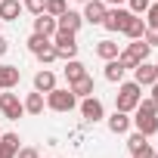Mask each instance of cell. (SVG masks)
Here are the masks:
<instances>
[{
    "instance_id": "obj_25",
    "label": "cell",
    "mask_w": 158,
    "mask_h": 158,
    "mask_svg": "<svg viewBox=\"0 0 158 158\" xmlns=\"http://www.w3.org/2000/svg\"><path fill=\"white\" fill-rule=\"evenodd\" d=\"M65 10H68L65 0H47V6H44V13H47V16H53V19H59Z\"/></svg>"
},
{
    "instance_id": "obj_39",
    "label": "cell",
    "mask_w": 158,
    "mask_h": 158,
    "mask_svg": "<svg viewBox=\"0 0 158 158\" xmlns=\"http://www.w3.org/2000/svg\"><path fill=\"white\" fill-rule=\"evenodd\" d=\"M155 77H158V62H155Z\"/></svg>"
},
{
    "instance_id": "obj_14",
    "label": "cell",
    "mask_w": 158,
    "mask_h": 158,
    "mask_svg": "<svg viewBox=\"0 0 158 158\" xmlns=\"http://www.w3.org/2000/svg\"><path fill=\"white\" fill-rule=\"evenodd\" d=\"M121 34H127L130 40H139L143 34H146V19L143 16H127V22H124V28H121Z\"/></svg>"
},
{
    "instance_id": "obj_35",
    "label": "cell",
    "mask_w": 158,
    "mask_h": 158,
    "mask_svg": "<svg viewBox=\"0 0 158 158\" xmlns=\"http://www.w3.org/2000/svg\"><path fill=\"white\" fill-rule=\"evenodd\" d=\"M0 158H16V152H13V149H6V146H0Z\"/></svg>"
},
{
    "instance_id": "obj_40",
    "label": "cell",
    "mask_w": 158,
    "mask_h": 158,
    "mask_svg": "<svg viewBox=\"0 0 158 158\" xmlns=\"http://www.w3.org/2000/svg\"><path fill=\"white\" fill-rule=\"evenodd\" d=\"M152 158H158V149H155V152H152Z\"/></svg>"
},
{
    "instance_id": "obj_2",
    "label": "cell",
    "mask_w": 158,
    "mask_h": 158,
    "mask_svg": "<svg viewBox=\"0 0 158 158\" xmlns=\"http://www.w3.org/2000/svg\"><path fill=\"white\" fill-rule=\"evenodd\" d=\"M149 53H152V47L139 37V40H130L127 47H121V53H118V62L124 65V68H136L139 62H146L149 59Z\"/></svg>"
},
{
    "instance_id": "obj_21",
    "label": "cell",
    "mask_w": 158,
    "mask_h": 158,
    "mask_svg": "<svg viewBox=\"0 0 158 158\" xmlns=\"http://www.w3.org/2000/svg\"><path fill=\"white\" fill-rule=\"evenodd\" d=\"M124 74H127V68H124L118 59H109V62H106V71H102V77H106L109 84H121V81H124Z\"/></svg>"
},
{
    "instance_id": "obj_33",
    "label": "cell",
    "mask_w": 158,
    "mask_h": 158,
    "mask_svg": "<svg viewBox=\"0 0 158 158\" xmlns=\"http://www.w3.org/2000/svg\"><path fill=\"white\" fill-rule=\"evenodd\" d=\"M143 40H146L149 47H158V28H146V34H143Z\"/></svg>"
},
{
    "instance_id": "obj_23",
    "label": "cell",
    "mask_w": 158,
    "mask_h": 158,
    "mask_svg": "<svg viewBox=\"0 0 158 158\" xmlns=\"http://www.w3.org/2000/svg\"><path fill=\"white\" fill-rule=\"evenodd\" d=\"M62 71H65V77H68V84H71V81H77V77H84V74H87V68H84V62H81V59H68Z\"/></svg>"
},
{
    "instance_id": "obj_29",
    "label": "cell",
    "mask_w": 158,
    "mask_h": 158,
    "mask_svg": "<svg viewBox=\"0 0 158 158\" xmlns=\"http://www.w3.org/2000/svg\"><path fill=\"white\" fill-rule=\"evenodd\" d=\"M22 6H25L31 16H40V13H44V6H47V0H22Z\"/></svg>"
},
{
    "instance_id": "obj_19",
    "label": "cell",
    "mask_w": 158,
    "mask_h": 158,
    "mask_svg": "<svg viewBox=\"0 0 158 158\" xmlns=\"http://www.w3.org/2000/svg\"><path fill=\"white\" fill-rule=\"evenodd\" d=\"M22 102H25V115H44V109H47V96H44V93H37V90H34V93H28Z\"/></svg>"
},
{
    "instance_id": "obj_42",
    "label": "cell",
    "mask_w": 158,
    "mask_h": 158,
    "mask_svg": "<svg viewBox=\"0 0 158 158\" xmlns=\"http://www.w3.org/2000/svg\"><path fill=\"white\" fill-rule=\"evenodd\" d=\"M0 25H3V22H0Z\"/></svg>"
},
{
    "instance_id": "obj_24",
    "label": "cell",
    "mask_w": 158,
    "mask_h": 158,
    "mask_svg": "<svg viewBox=\"0 0 158 158\" xmlns=\"http://www.w3.org/2000/svg\"><path fill=\"white\" fill-rule=\"evenodd\" d=\"M50 44H53L50 37H44V34H34V31H31V37H28V53H34V56H37V53H40V50H47Z\"/></svg>"
},
{
    "instance_id": "obj_18",
    "label": "cell",
    "mask_w": 158,
    "mask_h": 158,
    "mask_svg": "<svg viewBox=\"0 0 158 158\" xmlns=\"http://www.w3.org/2000/svg\"><path fill=\"white\" fill-rule=\"evenodd\" d=\"M22 10V0H0V22H16Z\"/></svg>"
},
{
    "instance_id": "obj_22",
    "label": "cell",
    "mask_w": 158,
    "mask_h": 158,
    "mask_svg": "<svg viewBox=\"0 0 158 158\" xmlns=\"http://www.w3.org/2000/svg\"><path fill=\"white\" fill-rule=\"evenodd\" d=\"M118 53H121V47H118L115 40H99V44H96V56L106 59V62H109V59H118Z\"/></svg>"
},
{
    "instance_id": "obj_5",
    "label": "cell",
    "mask_w": 158,
    "mask_h": 158,
    "mask_svg": "<svg viewBox=\"0 0 158 158\" xmlns=\"http://www.w3.org/2000/svg\"><path fill=\"white\" fill-rule=\"evenodd\" d=\"M0 115L10 118V121H19L25 115V102L19 99V93H10V90L0 93Z\"/></svg>"
},
{
    "instance_id": "obj_12",
    "label": "cell",
    "mask_w": 158,
    "mask_h": 158,
    "mask_svg": "<svg viewBox=\"0 0 158 158\" xmlns=\"http://www.w3.org/2000/svg\"><path fill=\"white\" fill-rule=\"evenodd\" d=\"M106 3H102V0H87V3H84V22H90V25H102V19H106Z\"/></svg>"
},
{
    "instance_id": "obj_28",
    "label": "cell",
    "mask_w": 158,
    "mask_h": 158,
    "mask_svg": "<svg viewBox=\"0 0 158 158\" xmlns=\"http://www.w3.org/2000/svg\"><path fill=\"white\" fill-rule=\"evenodd\" d=\"M19 133H0V146H6V149H13V152H19Z\"/></svg>"
},
{
    "instance_id": "obj_41",
    "label": "cell",
    "mask_w": 158,
    "mask_h": 158,
    "mask_svg": "<svg viewBox=\"0 0 158 158\" xmlns=\"http://www.w3.org/2000/svg\"><path fill=\"white\" fill-rule=\"evenodd\" d=\"M74 3H87V0H74Z\"/></svg>"
},
{
    "instance_id": "obj_10",
    "label": "cell",
    "mask_w": 158,
    "mask_h": 158,
    "mask_svg": "<svg viewBox=\"0 0 158 158\" xmlns=\"http://www.w3.org/2000/svg\"><path fill=\"white\" fill-rule=\"evenodd\" d=\"M133 130H139L143 136H155L158 133V115H146V112H136V118H130Z\"/></svg>"
},
{
    "instance_id": "obj_30",
    "label": "cell",
    "mask_w": 158,
    "mask_h": 158,
    "mask_svg": "<svg viewBox=\"0 0 158 158\" xmlns=\"http://www.w3.org/2000/svg\"><path fill=\"white\" fill-rule=\"evenodd\" d=\"M37 59H40V62H44V65H50V62H56V59H59V56H56V47H53V44H50V47H47V50H40V53H37Z\"/></svg>"
},
{
    "instance_id": "obj_20",
    "label": "cell",
    "mask_w": 158,
    "mask_h": 158,
    "mask_svg": "<svg viewBox=\"0 0 158 158\" xmlns=\"http://www.w3.org/2000/svg\"><path fill=\"white\" fill-rule=\"evenodd\" d=\"M53 87H56V74H53L50 68H40V71L34 74V90H37V93H50Z\"/></svg>"
},
{
    "instance_id": "obj_7",
    "label": "cell",
    "mask_w": 158,
    "mask_h": 158,
    "mask_svg": "<svg viewBox=\"0 0 158 158\" xmlns=\"http://www.w3.org/2000/svg\"><path fill=\"white\" fill-rule=\"evenodd\" d=\"M127 16H130V10H121V6H109V10H106V19H102V28L115 34V31H121V28H124Z\"/></svg>"
},
{
    "instance_id": "obj_15",
    "label": "cell",
    "mask_w": 158,
    "mask_h": 158,
    "mask_svg": "<svg viewBox=\"0 0 158 158\" xmlns=\"http://www.w3.org/2000/svg\"><path fill=\"white\" fill-rule=\"evenodd\" d=\"M68 90H71L77 99H84V96H93V93H96V84H93L90 74H84V77H77V81H71Z\"/></svg>"
},
{
    "instance_id": "obj_1",
    "label": "cell",
    "mask_w": 158,
    "mask_h": 158,
    "mask_svg": "<svg viewBox=\"0 0 158 158\" xmlns=\"http://www.w3.org/2000/svg\"><path fill=\"white\" fill-rule=\"evenodd\" d=\"M139 99H143V87L136 81H121L118 84V93H115V109L118 112H127L130 115L139 106Z\"/></svg>"
},
{
    "instance_id": "obj_9",
    "label": "cell",
    "mask_w": 158,
    "mask_h": 158,
    "mask_svg": "<svg viewBox=\"0 0 158 158\" xmlns=\"http://www.w3.org/2000/svg\"><path fill=\"white\" fill-rule=\"evenodd\" d=\"M22 81V71L19 65H10V62H0V90H16Z\"/></svg>"
},
{
    "instance_id": "obj_27",
    "label": "cell",
    "mask_w": 158,
    "mask_h": 158,
    "mask_svg": "<svg viewBox=\"0 0 158 158\" xmlns=\"http://www.w3.org/2000/svg\"><path fill=\"white\" fill-rule=\"evenodd\" d=\"M133 112H146V115H158V102H155L152 96H143V99H139V106H136Z\"/></svg>"
},
{
    "instance_id": "obj_34",
    "label": "cell",
    "mask_w": 158,
    "mask_h": 158,
    "mask_svg": "<svg viewBox=\"0 0 158 158\" xmlns=\"http://www.w3.org/2000/svg\"><path fill=\"white\" fill-rule=\"evenodd\" d=\"M6 53H10V40H6V37H3V34H0V59H3V56H6Z\"/></svg>"
},
{
    "instance_id": "obj_26",
    "label": "cell",
    "mask_w": 158,
    "mask_h": 158,
    "mask_svg": "<svg viewBox=\"0 0 158 158\" xmlns=\"http://www.w3.org/2000/svg\"><path fill=\"white\" fill-rule=\"evenodd\" d=\"M143 16H146V28H158V0H152Z\"/></svg>"
},
{
    "instance_id": "obj_32",
    "label": "cell",
    "mask_w": 158,
    "mask_h": 158,
    "mask_svg": "<svg viewBox=\"0 0 158 158\" xmlns=\"http://www.w3.org/2000/svg\"><path fill=\"white\" fill-rule=\"evenodd\" d=\"M16 158H40V152H37L34 146H19V152H16Z\"/></svg>"
},
{
    "instance_id": "obj_37",
    "label": "cell",
    "mask_w": 158,
    "mask_h": 158,
    "mask_svg": "<svg viewBox=\"0 0 158 158\" xmlns=\"http://www.w3.org/2000/svg\"><path fill=\"white\" fill-rule=\"evenodd\" d=\"M152 99H155V102H158V81H155V84H152Z\"/></svg>"
},
{
    "instance_id": "obj_36",
    "label": "cell",
    "mask_w": 158,
    "mask_h": 158,
    "mask_svg": "<svg viewBox=\"0 0 158 158\" xmlns=\"http://www.w3.org/2000/svg\"><path fill=\"white\" fill-rule=\"evenodd\" d=\"M106 6H121V3H127V0H102Z\"/></svg>"
},
{
    "instance_id": "obj_6",
    "label": "cell",
    "mask_w": 158,
    "mask_h": 158,
    "mask_svg": "<svg viewBox=\"0 0 158 158\" xmlns=\"http://www.w3.org/2000/svg\"><path fill=\"white\" fill-rule=\"evenodd\" d=\"M81 115H84L87 124L102 121V118H106V106H102V99H96V96H84V99H81Z\"/></svg>"
},
{
    "instance_id": "obj_16",
    "label": "cell",
    "mask_w": 158,
    "mask_h": 158,
    "mask_svg": "<svg viewBox=\"0 0 158 158\" xmlns=\"http://www.w3.org/2000/svg\"><path fill=\"white\" fill-rule=\"evenodd\" d=\"M56 31H59V25H56V19H53V16H47V13L34 16V34H44V37H53Z\"/></svg>"
},
{
    "instance_id": "obj_31",
    "label": "cell",
    "mask_w": 158,
    "mask_h": 158,
    "mask_svg": "<svg viewBox=\"0 0 158 158\" xmlns=\"http://www.w3.org/2000/svg\"><path fill=\"white\" fill-rule=\"evenodd\" d=\"M127 3H130V13H133V16H143V13L149 10L152 0H127Z\"/></svg>"
},
{
    "instance_id": "obj_17",
    "label": "cell",
    "mask_w": 158,
    "mask_h": 158,
    "mask_svg": "<svg viewBox=\"0 0 158 158\" xmlns=\"http://www.w3.org/2000/svg\"><path fill=\"white\" fill-rule=\"evenodd\" d=\"M127 152H130V155H139V152H155V149H152L149 136H143L139 130H133V133L127 136Z\"/></svg>"
},
{
    "instance_id": "obj_38",
    "label": "cell",
    "mask_w": 158,
    "mask_h": 158,
    "mask_svg": "<svg viewBox=\"0 0 158 158\" xmlns=\"http://www.w3.org/2000/svg\"><path fill=\"white\" fill-rule=\"evenodd\" d=\"M133 158H152V152H139V155H133Z\"/></svg>"
},
{
    "instance_id": "obj_4",
    "label": "cell",
    "mask_w": 158,
    "mask_h": 158,
    "mask_svg": "<svg viewBox=\"0 0 158 158\" xmlns=\"http://www.w3.org/2000/svg\"><path fill=\"white\" fill-rule=\"evenodd\" d=\"M50 40H53V47H56V56H59L62 62H68V59H77V34H71V31H56Z\"/></svg>"
},
{
    "instance_id": "obj_8",
    "label": "cell",
    "mask_w": 158,
    "mask_h": 158,
    "mask_svg": "<svg viewBox=\"0 0 158 158\" xmlns=\"http://www.w3.org/2000/svg\"><path fill=\"white\" fill-rule=\"evenodd\" d=\"M102 121H106V127H109L115 136H124V133H130V127H133V124H130V115H127V112H118V109H115L109 118H102Z\"/></svg>"
},
{
    "instance_id": "obj_11",
    "label": "cell",
    "mask_w": 158,
    "mask_h": 158,
    "mask_svg": "<svg viewBox=\"0 0 158 158\" xmlns=\"http://www.w3.org/2000/svg\"><path fill=\"white\" fill-rule=\"evenodd\" d=\"M56 25H59V31H71V34H77V31H81V25H84V16L77 13V10H65V13L56 19Z\"/></svg>"
},
{
    "instance_id": "obj_3",
    "label": "cell",
    "mask_w": 158,
    "mask_h": 158,
    "mask_svg": "<svg viewBox=\"0 0 158 158\" xmlns=\"http://www.w3.org/2000/svg\"><path fill=\"white\" fill-rule=\"evenodd\" d=\"M74 106H77V96H74L68 87H53V90L47 93V109H50V112L65 115V112H71Z\"/></svg>"
},
{
    "instance_id": "obj_13",
    "label": "cell",
    "mask_w": 158,
    "mask_h": 158,
    "mask_svg": "<svg viewBox=\"0 0 158 158\" xmlns=\"http://www.w3.org/2000/svg\"><path fill=\"white\" fill-rule=\"evenodd\" d=\"M130 71H133V81H136L139 87H152V84L158 81V77H155V65H152L149 59H146V62H139V65H136V68H130Z\"/></svg>"
}]
</instances>
